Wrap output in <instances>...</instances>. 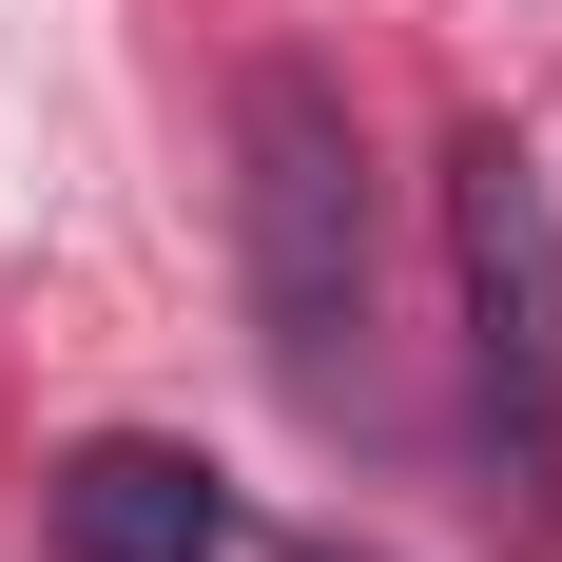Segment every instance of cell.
<instances>
[{"label": "cell", "mask_w": 562, "mask_h": 562, "mask_svg": "<svg viewBox=\"0 0 562 562\" xmlns=\"http://www.w3.org/2000/svg\"><path fill=\"white\" fill-rule=\"evenodd\" d=\"M233 214H252V311H272V369L311 407L349 389V330H369V136L311 58H252L233 78Z\"/></svg>", "instance_id": "cell-1"}, {"label": "cell", "mask_w": 562, "mask_h": 562, "mask_svg": "<svg viewBox=\"0 0 562 562\" xmlns=\"http://www.w3.org/2000/svg\"><path fill=\"white\" fill-rule=\"evenodd\" d=\"M447 272H465L485 427L543 465V447H562V194H543L524 136H465V156H447Z\"/></svg>", "instance_id": "cell-2"}, {"label": "cell", "mask_w": 562, "mask_h": 562, "mask_svg": "<svg viewBox=\"0 0 562 562\" xmlns=\"http://www.w3.org/2000/svg\"><path fill=\"white\" fill-rule=\"evenodd\" d=\"M58 543H78V562H214L233 505H214L194 447H78V465H58Z\"/></svg>", "instance_id": "cell-3"}]
</instances>
